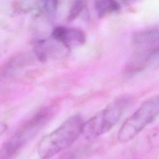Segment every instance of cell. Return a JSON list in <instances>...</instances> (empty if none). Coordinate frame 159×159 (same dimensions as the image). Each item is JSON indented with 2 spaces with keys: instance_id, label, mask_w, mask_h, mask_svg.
<instances>
[{
  "instance_id": "cell-9",
  "label": "cell",
  "mask_w": 159,
  "mask_h": 159,
  "mask_svg": "<svg viewBox=\"0 0 159 159\" xmlns=\"http://www.w3.org/2000/svg\"><path fill=\"white\" fill-rule=\"evenodd\" d=\"M86 0H74L69 12L68 20H73L81 14L86 6Z\"/></svg>"
},
{
  "instance_id": "cell-5",
  "label": "cell",
  "mask_w": 159,
  "mask_h": 159,
  "mask_svg": "<svg viewBox=\"0 0 159 159\" xmlns=\"http://www.w3.org/2000/svg\"><path fill=\"white\" fill-rule=\"evenodd\" d=\"M52 116V109L44 107L39 111L12 135L23 146L40 130L48 121Z\"/></svg>"
},
{
  "instance_id": "cell-7",
  "label": "cell",
  "mask_w": 159,
  "mask_h": 159,
  "mask_svg": "<svg viewBox=\"0 0 159 159\" xmlns=\"http://www.w3.org/2000/svg\"><path fill=\"white\" fill-rule=\"evenodd\" d=\"M94 7L99 17L117 12L120 9V4L116 0H94Z\"/></svg>"
},
{
  "instance_id": "cell-2",
  "label": "cell",
  "mask_w": 159,
  "mask_h": 159,
  "mask_svg": "<svg viewBox=\"0 0 159 159\" xmlns=\"http://www.w3.org/2000/svg\"><path fill=\"white\" fill-rule=\"evenodd\" d=\"M130 101L129 97L122 96L111 102L83 123L81 134L86 139L92 140L109 132L119 121Z\"/></svg>"
},
{
  "instance_id": "cell-8",
  "label": "cell",
  "mask_w": 159,
  "mask_h": 159,
  "mask_svg": "<svg viewBox=\"0 0 159 159\" xmlns=\"http://www.w3.org/2000/svg\"><path fill=\"white\" fill-rule=\"evenodd\" d=\"M20 149V147L9 138L0 148V159H11Z\"/></svg>"
},
{
  "instance_id": "cell-3",
  "label": "cell",
  "mask_w": 159,
  "mask_h": 159,
  "mask_svg": "<svg viewBox=\"0 0 159 159\" xmlns=\"http://www.w3.org/2000/svg\"><path fill=\"white\" fill-rule=\"evenodd\" d=\"M159 116V95L145 101L120 128L117 139L121 142H129Z\"/></svg>"
},
{
  "instance_id": "cell-10",
  "label": "cell",
  "mask_w": 159,
  "mask_h": 159,
  "mask_svg": "<svg viewBox=\"0 0 159 159\" xmlns=\"http://www.w3.org/2000/svg\"><path fill=\"white\" fill-rule=\"evenodd\" d=\"M58 4V0H43L44 9L50 16L56 14Z\"/></svg>"
},
{
  "instance_id": "cell-6",
  "label": "cell",
  "mask_w": 159,
  "mask_h": 159,
  "mask_svg": "<svg viewBox=\"0 0 159 159\" xmlns=\"http://www.w3.org/2000/svg\"><path fill=\"white\" fill-rule=\"evenodd\" d=\"M53 38L67 48H73L83 45L86 42L85 34L80 29L58 27L52 33Z\"/></svg>"
},
{
  "instance_id": "cell-1",
  "label": "cell",
  "mask_w": 159,
  "mask_h": 159,
  "mask_svg": "<svg viewBox=\"0 0 159 159\" xmlns=\"http://www.w3.org/2000/svg\"><path fill=\"white\" fill-rule=\"evenodd\" d=\"M83 123L79 114H74L55 130L45 135L38 144L39 157L41 159H50L71 146L81 134Z\"/></svg>"
},
{
  "instance_id": "cell-11",
  "label": "cell",
  "mask_w": 159,
  "mask_h": 159,
  "mask_svg": "<svg viewBox=\"0 0 159 159\" xmlns=\"http://www.w3.org/2000/svg\"><path fill=\"white\" fill-rule=\"evenodd\" d=\"M7 127V125L6 123L0 122V137L6 132Z\"/></svg>"
},
{
  "instance_id": "cell-4",
  "label": "cell",
  "mask_w": 159,
  "mask_h": 159,
  "mask_svg": "<svg viewBox=\"0 0 159 159\" xmlns=\"http://www.w3.org/2000/svg\"><path fill=\"white\" fill-rule=\"evenodd\" d=\"M134 55L149 63L159 53V27L136 32L132 37Z\"/></svg>"
}]
</instances>
